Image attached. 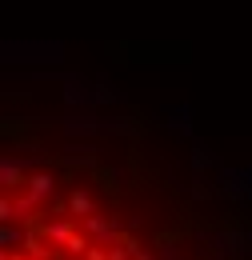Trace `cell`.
I'll use <instances>...</instances> for the list:
<instances>
[{
	"mask_svg": "<svg viewBox=\"0 0 252 260\" xmlns=\"http://www.w3.org/2000/svg\"><path fill=\"white\" fill-rule=\"evenodd\" d=\"M0 60L4 68H48V64H64L68 48L60 40H4L0 44Z\"/></svg>",
	"mask_w": 252,
	"mask_h": 260,
	"instance_id": "cell-1",
	"label": "cell"
},
{
	"mask_svg": "<svg viewBox=\"0 0 252 260\" xmlns=\"http://www.w3.org/2000/svg\"><path fill=\"white\" fill-rule=\"evenodd\" d=\"M60 132L68 140H92V136H108V120L96 116V108H64Z\"/></svg>",
	"mask_w": 252,
	"mask_h": 260,
	"instance_id": "cell-2",
	"label": "cell"
},
{
	"mask_svg": "<svg viewBox=\"0 0 252 260\" xmlns=\"http://www.w3.org/2000/svg\"><path fill=\"white\" fill-rule=\"evenodd\" d=\"M208 248L216 260H244L252 252V232L244 228H216L208 232Z\"/></svg>",
	"mask_w": 252,
	"mask_h": 260,
	"instance_id": "cell-3",
	"label": "cell"
},
{
	"mask_svg": "<svg viewBox=\"0 0 252 260\" xmlns=\"http://www.w3.org/2000/svg\"><path fill=\"white\" fill-rule=\"evenodd\" d=\"M216 192L228 196V200H252V168H232V164H224L216 168Z\"/></svg>",
	"mask_w": 252,
	"mask_h": 260,
	"instance_id": "cell-4",
	"label": "cell"
},
{
	"mask_svg": "<svg viewBox=\"0 0 252 260\" xmlns=\"http://www.w3.org/2000/svg\"><path fill=\"white\" fill-rule=\"evenodd\" d=\"M80 228L92 236V244H116L120 236H124V224H120V216H108V212H92V216H84Z\"/></svg>",
	"mask_w": 252,
	"mask_h": 260,
	"instance_id": "cell-5",
	"label": "cell"
},
{
	"mask_svg": "<svg viewBox=\"0 0 252 260\" xmlns=\"http://www.w3.org/2000/svg\"><path fill=\"white\" fill-rule=\"evenodd\" d=\"M20 192H28L32 200H36V208H48V204L56 200V172H52V168H36V172H28V180H24Z\"/></svg>",
	"mask_w": 252,
	"mask_h": 260,
	"instance_id": "cell-6",
	"label": "cell"
},
{
	"mask_svg": "<svg viewBox=\"0 0 252 260\" xmlns=\"http://www.w3.org/2000/svg\"><path fill=\"white\" fill-rule=\"evenodd\" d=\"M60 104L64 108H92V80L88 76H68L60 84Z\"/></svg>",
	"mask_w": 252,
	"mask_h": 260,
	"instance_id": "cell-7",
	"label": "cell"
},
{
	"mask_svg": "<svg viewBox=\"0 0 252 260\" xmlns=\"http://www.w3.org/2000/svg\"><path fill=\"white\" fill-rule=\"evenodd\" d=\"M28 180V164H20L12 152L0 156V192H20Z\"/></svg>",
	"mask_w": 252,
	"mask_h": 260,
	"instance_id": "cell-8",
	"label": "cell"
},
{
	"mask_svg": "<svg viewBox=\"0 0 252 260\" xmlns=\"http://www.w3.org/2000/svg\"><path fill=\"white\" fill-rule=\"evenodd\" d=\"M32 228H36V224H16V220L0 224V252H20V248L28 244Z\"/></svg>",
	"mask_w": 252,
	"mask_h": 260,
	"instance_id": "cell-9",
	"label": "cell"
},
{
	"mask_svg": "<svg viewBox=\"0 0 252 260\" xmlns=\"http://www.w3.org/2000/svg\"><path fill=\"white\" fill-rule=\"evenodd\" d=\"M164 116H168L164 128L172 132V136H184V140L192 136V104H184V100H180V104H168Z\"/></svg>",
	"mask_w": 252,
	"mask_h": 260,
	"instance_id": "cell-10",
	"label": "cell"
},
{
	"mask_svg": "<svg viewBox=\"0 0 252 260\" xmlns=\"http://www.w3.org/2000/svg\"><path fill=\"white\" fill-rule=\"evenodd\" d=\"M116 104H124V92L108 80H92V108H116Z\"/></svg>",
	"mask_w": 252,
	"mask_h": 260,
	"instance_id": "cell-11",
	"label": "cell"
},
{
	"mask_svg": "<svg viewBox=\"0 0 252 260\" xmlns=\"http://www.w3.org/2000/svg\"><path fill=\"white\" fill-rule=\"evenodd\" d=\"M68 212H72L76 220L92 216V212H96V200H92V192H88V188H72V192H68Z\"/></svg>",
	"mask_w": 252,
	"mask_h": 260,
	"instance_id": "cell-12",
	"label": "cell"
},
{
	"mask_svg": "<svg viewBox=\"0 0 252 260\" xmlns=\"http://www.w3.org/2000/svg\"><path fill=\"white\" fill-rule=\"evenodd\" d=\"M212 164H216V156H212L204 144H192V148H188V168H192V172H208Z\"/></svg>",
	"mask_w": 252,
	"mask_h": 260,
	"instance_id": "cell-13",
	"label": "cell"
},
{
	"mask_svg": "<svg viewBox=\"0 0 252 260\" xmlns=\"http://www.w3.org/2000/svg\"><path fill=\"white\" fill-rule=\"evenodd\" d=\"M212 192H216V184H208L204 172H192V180H188V196H192V200L200 204V200H208Z\"/></svg>",
	"mask_w": 252,
	"mask_h": 260,
	"instance_id": "cell-14",
	"label": "cell"
},
{
	"mask_svg": "<svg viewBox=\"0 0 252 260\" xmlns=\"http://www.w3.org/2000/svg\"><path fill=\"white\" fill-rule=\"evenodd\" d=\"M136 248H140V244H136L132 236H120L116 244H108V260H132V256H136Z\"/></svg>",
	"mask_w": 252,
	"mask_h": 260,
	"instance_id": "cell-15",
	"label": "cell"
},
{
	"mask_svg": "<svg viewBox=\"0 0 252 260\" xmlns=\"http://www.w3.org/2000/svg\"><path fill=\"white\" fill-rule=\"evenodd\" d=\"M108 136H136V120L132 116H112L108 120Z\"/></svg>",
	"mask_w": 252,
	"mask_h": 260,
	"instance_id": "cell-16",
	"label": "cell"
},
{
	"mask_svg": "<svg viewBox=\"0 0 252 260\" xmlns=\"http://www.w3.org/2000/svg\"><path fill=\"white\" fill-rule=\"evenodd\" d=\"M156 256L160 260H184V248H180V240H160V244H156Z\"/></svg>",
	"mask_w": 252,
	"mask_h": 260,
	"instance_id": "cell-17",
	"label": "cell"
},
{
	"mask_svg": "<svg viewBox=\"0 0 252 260\" xmlns=\"http://www.w3.org/2000/svg\"><path fill=\"white\" fill-rule=\"evenodd\" d=\"M132 260H160V256H156V248H136V256H132Z\"/></svg>",
	"mask_w": 252,
	"mask_h": 260,
	"instance_id": "cell-18",
	"label": "cell"
},
{
	"mask_svg": "<svg viewBox=\"0 0 252 260\" xmlns=\"http://www.w3.org/2000/svg\"><path fill=\"white\" fill-rule=\"evenodd\" d=\"M0 260H32V256L24 252V248H20V252H0Z\"/></svg>",
	"mask_w": 252,
	"mask_h": 260,
	"instance_id": "cell-19",
	"label": "cell"
},
{
	"mask_svg": "<svg viewBox=\"0 0 252 260\" xmlns=\"http://www.w3.org/2000/svg\"><path fill=\"white\" fill-rule=\"evenodd\" d=\"M56 260H84V256H68V252H60V256H56Z\"/></svg>",
	"mask_w": 252,
	"mask_h": 260,
	"instance_id": "cell-20",
	"label": "cell"
}]
</instances>
